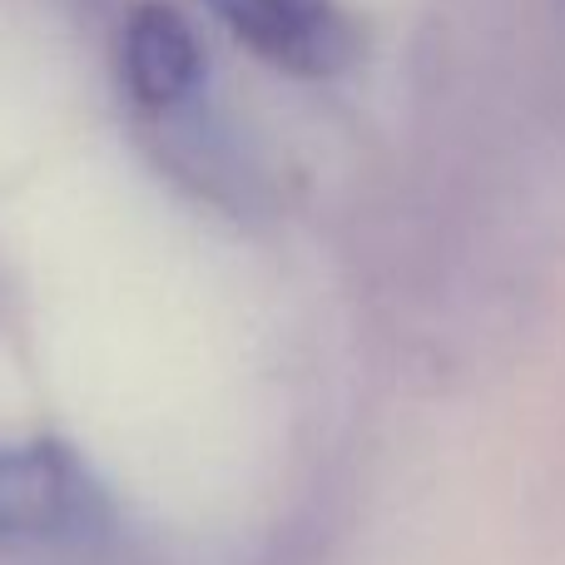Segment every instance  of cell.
Wrapping results in <instances>:
<instances>
[{
	"mask_svg": "<svg viewBox=\"0 0 565 565\" xmlns=\"http://www.w3.org/2000/svg\"><path fill=\"white\" fill-rule=\"evenodd\" d=\"M85 516V481L60 447H0V536H60Z\"/></svg>",
	"mask_w": 565,
	"mask_h": 565,
	"instance_id": "obj_2",
	"label": "cell"
},
{
	"mask_svg": "<svg viewBox=\"0 0 565 565\" xmlns=\"http://www.w3.org/2000/svg\"><path fill=\"white\" fill-rule=\"evenodd\" d=\"M199 40L189 20L169 6H139L119 35V75L135 105L145 109H174L189 89L199 85Z\"/></svg>",
	"mask_w": 565,
	"mask_h": 565,
	"instance_id": "obj_3",
	"label": "cell"
},
{
	"mask_svg": "<svg viewBox=\"0 0 565 565\" xmlns=\"http://www.w3.org/2000/svg\"><path fill=\"white\" fill-rule=\"evenodd\" d=\"M214 15L292 75H332L352 60V20L338 0H209Z\"/></svg>",
	"mask_w": 565,
	"mask_h": 565,
	"instance_id": "obj_1",
	"label": "cell"
}]
</instances>
